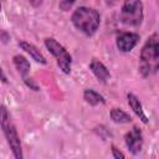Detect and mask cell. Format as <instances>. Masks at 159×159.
<instances>
[{
    "mask_svg": "<svg viewBox=\"0 0 159 159\" xmlns=\"http://www.w3.org/2000/svg\"><path fill=\"white\" fill-rule=\"evenodd\" d=\"M159 65V43L158 34L154 32L142 47L139 55V72L143 77H148L157 72Z\"/></svg>",
    "mask_w": 159,
    "mask_h": 159,
    "instance_id": "1",
    "label": "cell"
},
{
    "mask_svg": "<svg viewBox=\"0 0 159 159\" xmlns=\"http://www.w3.org/2000/svg\"><path fill=\"white\" fill-rule=\"evenodd\" d=\"M71 21L73 26L86 36H92L101 25V15L93 7L80 6L73 11Z\"/></svg>",
    "mask_w": 159,
    "mask_h": 159,
    "instance_id": "2",
    "label": "cell"
},
{
    "mask_svg": "<svg viewBox=\"0 0 159 159\" xmlns=\"http://www.w3.org/2000/svg\"><path fill=\"white\" fill-rule=\"evenodd\" d=\"M0 127L5 135L6 142L11 149L12 155L16 159H21L22 158V148H21L20 137L17 134L16 127L11 119L10 113L4 104H0Z\"/></svg>",
    "mask_w": 159,
    "mask_h": 159,
    "instance_id": "3",
    "label": "cell"
},
{
    "mask_svg": "<svg viewBox=\"0 0 159 159\" xmlns=\"http://www.w3.org/2000/svg\"><path fill=\"white\" fill-rule=\"evenodd\" d=\"M142 0H124L120 9V21L128 26H139L144 19Z\"/></svg>",
    "mask_w": 159,
    "mask_h": 159,
    "instance_id": "4",
    "label": "cell"
},
{
    "mask_svg": "<svg viewBox=\"0 0 159 159\" xmlns=\"http://www.w3.org/2000/svg\"><path fill=\"white\" fill-rule=\"evenodd\" d=\"M46 48L48 50V52L56 58L57 66L60 67V70L68 75L71 72V66H72V57L68 53V51L53 37H47L43 41Z\"/></svg>",
    "mask_w": 159,
    "mask_h": 159,
    "instance_id": "5",
    "label": "cell"
},
{
    "mask_svg": "<svg viewBox=\"0 0 159 159\" xmlns=\"http://www.w3.org/2000/svg\"><path fill=\"white\" fill-rule=\"evenodd\" d=\"M143 133L140 130V128L138 127H133L129 132H127L124 134V143L128 148V150L133 154L137 155L140 153L142 148H143Z\"/></svg>",
    "mask_w": 159,
    "mask_h": 159,
    "instance_id": "6",
    "label": "cell"
},
{
    "mask_svg": "<svg viewBox=\"0 0 159 159\" xmlns=\"http://www.w3.org/2000/svg\"><path fill=\"white\" fill-rule=\"evenodd\" d=\"M140 36L135 32H122L117 36L116 45L120 52H130L139 42Z\"/></svg>",
    "mask_w": 159,
    "mask_h": 159,
    "instance_id": "7",
    "label": "cell"
},
{
    "mask_svg": "<svg viewBox=\"0 0 159 159\" xmlns=\"http://www.w3.org/2000/svg\"><path fill=\"white\" fill-rule=\"evenodd\" d=\"M89 70H91V72L97 77V80H98L99 82H102V83H107L108 80L111 78V73H109L108 68H107L101 61H98V60H96V58H93V60L91 61V63H89Z\"/></svg>",
    "mask_w": 159,
    "mask_h": 159,
    "instance_id": "8",
    "label": "cell"
},
{
    "mask_svg": "<svg viewBox=\"0 0 159 159\" xmlns=\"http://www.w3.org/2000/svg\"><path fill=\"white\" fill-rule=\"evenodd\" d=\"M19 47L21 50H24L26 53H29L30 57L32 60H35L37 63H41V65H46L47 63L45 56L42 55V52L35 45H32V43H30V42H27L25 40H21V41H19Z\"/></svg>",
    "mask_w": 159,
    "mask_h": 159,
    "instance_id": "9",
    "label": "cell"
},
{
    "mask_svg": "<svg viewBox=\"0 0 159 159\" xmlns=\"http://www.w3.org/2000/svg\"><path fill=\"white\" fill-rule=\"evenodd\" d=\"M127 99H128V104H129V107H130L132 111L135 113V116H137L143 123L147 124L149 120H148V117H147L145 113H144L143 106H142L140 101L138 99V97H137L135 94H133V93H128V94H127Z\"/></svg>",
    "mask_w": 159,
    "mask_h": 159,
    "instance_id": "10",
    "label": "cell"
},
{
    "mask_svg": "<svg viewBox=\"0 0 159 159\" xmlns=\"http://www.w3.org/2000/svg\"><path fill=\"white\" fill-rule=\"evenodd\" d=\"M12 62H14L15 68L20 73V76L22 78L27 77V75L30 73V68H31V65H30L29 60L22 55H15L12 57Z\"/></svg>",
    "mask_w": 159,
    "mask_h": 159,
    "instance_id": "11",
    "label": "cell"
},
{
    "mask_svg": "<svg viewBox=\"0 0 159 159\" xmlns=\"http://www.w3.org/2000/svg\"><path fill=\"white\" fill-rule=\"evenodd\" d=\"M83 99L86 101V103H88L89 106H98V104H104L106 99L102 94H99L97 91L87 88L83 91Z\"/></svg>",
    "mask_w": 159,
    "mask_h": 159,
    "instance_id": "12",
    "label": "cell"
},
{
    "mask_svg": "<svg viewBox=\"0 0 159 159\" xmlns=\"http://www.w3.org/2000/svg\"><path fill=\"white\" fill-rule=\"evenodd\" d=\"M109 116H111V119L118 124H125L132 122V117L120 108H112L109 112Z\"/></svg>",
    "mask_w": 159,
    "mask_h": 159,
    "instance_id": "13",
    "label": "cell"
},
{
    "mask_svg": "<svg viewBox=\"0 0 159 159\" xmlns=\"http://www.w3.org/2000/svg\"><path fill=\"white\" fill-rule=\"evenodd\" d=\"M75 1H76V0H61L60 4H58V6H60V9H61L62 11H68V10L73 6Z\"/></svg>",
    "mask_w": 159,
    "mask_h": 159,
    "instance_id": "14",
    "label": "cell"
},
{
    "mask_svg": "<svg viewBox=\"0 0 159 159\" xmlns=\"http://www.w3.org/2000/svg\"><path fill=\"white\" fill-rule=\"evenodd\" d=\"M22 80H24V82H25V84H26L27 87H30V88L34 89V91H39V86L35 83V81H34L32 78L25 77V78H22Z\"/></svg>",
    "mask_w": 159,
    "mask_h": 159,
    "instance_id": "15",
    "label": "cell"
},
{
    "mask_svg": "<svg viewBox=\"0 0 159 159\" xmlns=\"http://www.w3.org/2000/svg\"><path fill=\"white\" fill-rule=\"evenodd\" d=\"M111 152H112V157L116 158V159H119V158H124V157H125V155H124L119 149H117L114 145L111 147Z\"/></svg>",
    "mask_w": 159,
    "mask_h": 159,
    "instance_id": "16",
    "label": "cell"
},
{
    "mask_svg": "<svg viewBox=\"0 0 159 159\" xmlns=\"http://www.w3.org/2000/svg\"><path fill=\"white\" fill-rule=\"evenodd\" d=\"M0 81L2 82V83H7L9 81H7V78H6V76H5V73H4V71H2V68L0 67Z\"/></svg>",
    "mask_w": 159,
    "mask_h": 159,
    "instance_id": "17",
    "label": "cell"
},
{
    "mask_svg": "<svg viewBox=\"0 0 159 159\" xmlns=\"http://www.w3.org/2000/svg\"><path fill=\"white\" fill-rule=\"evenodd\" d=\"M29 1H30V4L34 5V6H39V5L42 4V0H29Z\"/></svg>",
    "mask_w": 159,
    "mask_h": 159,
    "instance_id": "18",
    "label": "cell"
},
{
    "mask_svg": "<svg viewBox=\"0 0 159 159\" xmlns=\"http://www.w3.org/2000/svg\"><path fill=\"white\" fill-rule=\"evenodd\" d=\"M104 1H106V4L108 6H113V5H116L118 2V0H104Z\"/></svg>",
    "mask_w": 159,
    "mask_h": 159,
    "instance_id": "19",
    "label": "cell"
},
{
    "mask_svg": "<svg viewBox=\"0 0 159 159\" xmlns=\"http://www.w3.org/2000/svg\"><path fill=\"white\" fill-rule=\"evenodd\" d=\"M0 11H1V1H0Z\"/></svg>",
    "mask_w": 159,
    "mask_h": 159,
    "instance_id": "20",
    "label": "cell"
}]
</instances>
